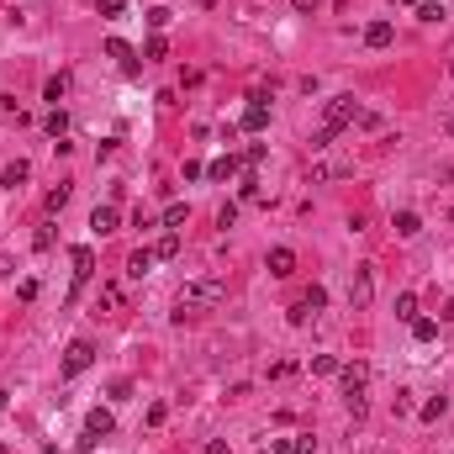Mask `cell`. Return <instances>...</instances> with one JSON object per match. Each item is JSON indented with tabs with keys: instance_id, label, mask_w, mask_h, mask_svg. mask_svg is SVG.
<instances>
[{
	"instance_id": "cell-45",
	"label": "cell",
	"mask_w": 454,
	"mask_h": 454,
	"mask_svg": "<svg viewBox=\"0 0 454 454\" xmlns=\"http://www.w3.org/2000/svg\"><path fill=\"white\" fill-rule=\"evenodd\" d=\"M259 454H270V449H259Z\"/></svg>"
},
{
	"instance_id": "cell-20",
	"label": "cell",
	"mask_w": 454,
	"mask_h": 454,
	"mask_svg": "<svg viewBox=\"0 0 454 454\" xmlns=\"http://www.w3.org/2000/svg\"><path fill=\"white\" fill-rule=\"evenodd\" d=\"M396 317H402V323H412V317H418V296H412V291H402V296H396Z\"/></svg>"
},
{
	"instance_id": "cell-34",
	"label": "cell",
	"mask_w": 454,
	"mask_h": 454,
	"mask_svg": "<svg viewBox=\"0 0 454 454\" xmlns=\"http://www.w3.org/2000/svg\"><path fill=\"white\" fill-rule=\"evenodd\" d=\"M132 396V380H111V402H127Z\"/></svg>"
},
{
	"instance_id": "cell-35",
	"label": "cell",
	"mask_w": 454,
	"mask_h": 454,
	"mask_svg": "<svg viewBox=\"0 0 454 454\" xmlns=\"http://www.w3.org/2000/svg\"><path fill=\"white\" fill-rule=\"evenodd\" d=\"M233 222H238V206H233V201H227V206L217 211V227H233Z\"/></svg>"
},
{
	"instance_id": "cell-18",
	"label": "cell",
	"mask_w": 454,
	"mask_h": 454,
	"mask_svg": "<svg viewBox=\"0 0 454 454\" xmlns=\"http://www.w3.org/2000/svg\"><path fill=\"white\" fill-rule=\"evenodd\" d=\"M43 127H48V138H64V132H69V116H64V111H59V106H53V111H48V122H43Z\"/></svg>"
},
{
	"instance_id": "cell-6",
	"label": "cell",
	"mask_w": 454,
	"mask_h": 454,
	"mask_svg": "<svg viewBox=\"0 0 454 454\" xmlns=\"http://www.w3.org/2000/svg\"><path fill=\"white\" fill-rule=\"evenodd\" d=\"M264 264H270L275 280H291V275H296V253H291V248H270V259H264Z\"/></svg>"
},
{
	"instance_id": "cell-15",
	"label": "cell",
	"mask_w": 454,
	"mask_h": 454,
	"mask_svg": "<svg viewBox=\"0 0 454 454\" xmlns=\"http://www.w3.org/2000/svg\"><path fill=\"white\" fill-rule=\"evenodd\" d=\"M412 338H418V343H433L438 338V323H433V317H412Z\"/></svg>"
},
{
	"instance_id": "cell-17",
	"label": "cell",
	"mask_w": 454,
	"mask_h": 454,
	"mask_svg": "<svg viewBox=\"0 0 454 454\" xmlns=\"http://www.w3.org/2000/svg\"><path fill=\"white\" fill-rule=\"evenodd\" d=\"M354 164H317L312 169V185H323V180H338V175H349Z\"/></svg>"
},
{
	"instance_id": "cell-39",
	"label": "cell",
	"mask_w": 454,
	"mask_h": 454,
	"mask_svg": "<svg viewBox=\"0 0 454 454\" xmlns=\"http://www.w3.org/2000/svg\"><path fill=\"white\" fill-rule=\"evenodd\" d=\"M291 6H296V11H317L323 0H291Z\"/></svg>"
},
{
	"instance_id": "cell-19",
	"label": "cell",
	"mask_w": 454,
	"mask_h": 454,
	"mask_svg": "<svg viewBox=\"0 0 454 454\" xmlns=\"http://www.w3.org/2000/svg\"><path fill=\"white\" fill-rule=\"evenodd\" d=\"M153 253H158V259H175V253H180V233H164L153 243Z\"/></svg>"
},
{
	"instance_id": "cell-40",
	"label": "cell",
	"mask_w": 454,
	"mask_h": 454,
	"mask_svg": "<svg viewBox=\"0 0 454 454\" xmlns=\"http://www.w3.org/2000/svg\"><path fill=\"white\" fill-rule=\"evenodd\" d=\"M438 317H444V323H454V301H444V312H438Z\"/></svg>"
},
{
	"instance_id": "cell-14",
	"label": "cell",
	"mask_w": 454,
	"mask_h": 454,
	"mask_svg": "<svg viewBox=\"0 0 454 454\" xmlns=\"http://www.w3.org/2000/svg\"><path fill=\"white\" fill-rule=\"evenodd\" d=\"M64 96H69V74H53L48 85H43V101H53V106H59Z\"/></svg>"
},
{
	"instance_id": "cell-33",
	"label": "cell",
	"mask_w": 454,
	"mask_h": 454,
	"mask_svg": "<svg viewBox=\"0 0 454 454\" xmlns=\"http://www.w3.org/2000/svg\"><path fill=\"white\" fill-rule=\"evenodd\" d=\"M101 306H122V291H116V286H101Z\"/></svg>"
},
{
	"instance_id": "cell-11",
	"label": "cell",
	"mask_w": 454,
	"mask_h": 454,
	"mask_svg": "<svg viewBox=\"0 0 454 454\" xmlns=\"http://www.w3.org/2000/svg\"><path fill=\"white\" fill-rule=\"evenodd\" d=\"M85 428L96 433V438H106V433L116 428V418H111V412H106V407H96V412H90V418H85Z\"/></svg>"
},
{
	"instance_id": "cell-36",
	"label": "cell",
	"mask_w": 454,
	"mask_h": 454,
	"mask_svg": "<svg viewBox=\"0 0 454 454\" xmlns=\"http://www.w3.org/2000/svg\"><path fill=\"white\" fill-rule=\"evenodd\" d=\"M270 454H296V438H275V444H270Z\"/></svg>"
},
{
	"instance_id": "cell-29",
	"label": "cell",
	"mask_w": 454,
	"mask_h": 454,
	"mask_svg": "<svg viewBox=\"0 0 454 454\" xmlns=\"http://www.w3.org/2000/svg\"><path fill=\"white\" fill-rule=\"evenodd\" d=\"M238 196H243V201H259V180L243 175V180H238Z\"/></svg>"
},
{
	"instance_id": "cell-31",
	"label": "cell",
	"mask_w": 454,
	"mask_h": 454,
	"mask_svg": "<svg viewBox=\"0 0 454 454\" xmlns=\"http://www.w3.org/2000/svg\"><path fill=\"white\" fill-rule=\"evenodd\" d=\"M391 412H396V418H407V412H412V391H396L391 396Z\"/></svg>"
},
{
	"instance_id": "cell-13",
	"label": "cell",
	"mask_w": 454,
	"mask_h": 454,
	"mask_svg": "<svg viewBox=\"0 0 454 454\" xmlns=\"http://www.w3.org/2000/svg\"><path fill=\"white\" fill-rule=\"evenodd\" d=\"M391 227H396V238H418V233H423L418 211H396V222H391Z\"/></svg>"
},
{
	"instance_id": "cell-10",
	"label": "cell",
	"mask_w": 454,
	"mask_h": 454,
	"mask_svg": "<svg viewBox=\"0 0 454 454\" xmlns=\"http://www.w3.org/2000/svg\"><path fill=\"white\" fill-rule=\"evenodd\" d=\"M153 259H158L153 248H138V253H132V259H127V275H132V280H143V275L153 270Z\"/></svg>"
},
{
	"instance_id": "cell-23",
	"label": "cell",
	"mask_w": 454,
	"mask_h": 454,
	"mask_svg": "<svg viewBox=\"0 0 454 454\" xmlns=\"http://www.w3.org/2000/svg\"><path fill=\"white\" fill-rule=\"evenodd\" d=\"M418 21H444V0H423V6H418Z\"/></svg>"
},
{
	"instance_id": "cell-5",
	"label": "cell",
	"mask_w": 454,
	"mask_h": 454,
	"mask_svg": "<svg viewBox=\"0 0 454 454\" xmlns=\"http://www.w3.org/2000/svg\"><path fill=\"white\" fill-rule=\"evenodd\" d=\"M238 127H243V132H264V127H270V106H264V96H259V90L248 96V106H243V122H238Z\"/></svg>"
},
{
	"instance_id": "cell-44",
	"label": "cell",
	"mask_w": 454,
	"mask_h": 454,
	"mask_svg": "<svg viewBox=\"0 0 454 454\" xmlns=\"http://www.w3.org/2000/svg\"><path fill=\"white\" fill-rule=\"evenodd\" d=\"M449 138H454V122H449Z\"/></svg>"
},
{
	"instance_id": "cell-21",
	"label": "cell",
	"mask_w": 454,
	"mask_h": 454,
	"mask_svg": "<svg viewBox=\"0 0 454 454\" xmlns=\"http://www.w3.org/2000/svg\"><path fill=\"white\" fill-rule=\"evenodd\" d=\"M444 407H449L444 396H433V402H423V407H418V418H423V423H438V418H444Z\"/></svg>"
},
{
	"instance_id": "cell-12",
	"label": "cell",
	"mask_w": 454,
	"mask_h": 454,
	"mask_svg": "<svg viewBox=\"0 0 454 454\" xmlns=\"http://www.w3.org/2000/svg\"><path fill=\"white\" fill-rule=\"evenodd\" d=\"M26 180H32V164H26V158L6 164V175H0V185H11V191H16V185H26Z\"/></svg>"
},
{
	"instance_id": "cell-27",
	"label": "cell",
	"mask_w": 454,
	"mask_h": 454,
	"mask_svg": "<svg viewBox=\"0 0 454 454\" xmlns=\"http://www.w3.org/2000/svg\"><path fill=\"white\" fill-rule=\"evenodd\" d=\"M301 301H306V312H323V306H328V291H323V286H312Z\"/></svg>"
},
{
	"instance_id": "cell-16",
	"label": "cell",
	"mask_w": 454,
	"mask_h": 454,
	"mask_svg": "<svg viewBox=\"0 0 454 454\" xmlns=\"http://www.w3.org/2000/svg\"><path fill=\"white\" fill-rule=\"evenodd\" d=\"M185 222H191V206H185V201H175V206L164 211V227H169V233H180Z\"/></svg>"
},
{
	"instance_id": "cell-7",
	"label": "cell",
	"mask_w": 454,
	"mask_h": 454,
	"mask_svg": "<svg viewBox=\"0 0 454 454\" xmlns=\"http://www.w3.org/2000/svg\"><path fill=\"white\" fill-rule=\"evenodd\" d=\"M106 59H116L127 74H138V53H132V48L122 43V37H106Z\"/></svg>"
},
{
	"instance_id": "cell-3",
	"label": "cell",
	"mask_w": 454,
	"mask_h": 454,
	"mask_svg": "<svg viewBox=\"0 0 454 454\" xmlns=\"http://www.w3.org/2000/svg\"><path fill=\"white\" fill-rule=\"evenodd\" d=\"M90 365H96V343H90V338H74L69 354H64V375H85Z\"/></svg>"
},
{
	"instance_id": "cell-2",
	"label": "cell",
	"mask_w": 454,
	"mask_h": 454,
	"mask_svg": "<svg viewBox=\"0 0 454 454\" xmlns=\"http://www.w3.org/2000/svg\"><path fill=\"white\" fill-rule=\"evenodd\" d=\"M370 296H375V270H370V264H359L354 280H349V306H354V312H365Z\"/></svg>"
},
{
	"instance_id": "cell-9",
	"label": "cell",
	"mask_w": 454,
	"mask_h": 454,
	"mask_svg": "<svg viewBox=\"0 0 454 454\" xmlns=\"http://www.w3.org/2000/svg\"><path fill=\"white\" fill-rule=\"evenodd\" d=\"M116 222H122V217H116V206H96V211H90V227H96L101 238L116 233Z\"/></svg>"
},
{
	"instance_id": "cell-30",
	"label": "cell",
	"mask_w": 454,
	"mask_h": 454,
	"mask_svg": "<svg viewBox=\"0 0 454 454\" xmlns=\"http://www.w3.org/2000/svg\"><path fill=\"white\" fill-rule=\"evenodd\" d=\"M32 248H37V253L53 248V227H37V233H32Z\"/></svg>"
},
{
	"instance_id": "cell-42",
	"label": "cell",
	"mask_w": 454,
	"mask_h": 454,
	"mask_svg": "<svg viewBox=\"0 0 454 454\" xmlns=\"http://www.w3.org/2000/svg\"><path fill=\"white\" fill-rule=\"evenodd\" d=\"M0 454H11V444H0Z\"/></svg>"
},
{
	"instance_id": "cell-25",
	"label": "cell",
	"mask_w": 454,
	"mask_h": 454,
	"mask_svg": "<svg viewBox=\"0 0 454 454\" xmlns=\"http://www.w3.org/2000/svg\"><path fill=\"white\" fill-rule=\"evenodd\" d=\"M164 53H169V43H164V37H148V43H143V64H148V59H164Z\"/></svg>"
},
{
	"instance_id": "cell-38",
	"label": "cell",
	"mask_w": 454,
	"mask_h": 454,
	"mask_svg": "<svg viewBox=\"0 0 454 454\" xmlns=\"http://www.w3.org/2000/svg\"><path fill=\"white\" fill-rule=\"evenodd\" d=\"M0 111H6V116L16 111V96H0ZM16 116H21V111H16Z\"/></svg>"
},
{
	"instance_id": "cell-4",
	"label": "cell",
	"mask_w": 454,
	"mask_h": 454,
	"mask_svg": "<svg viewBox=\"0 0 454 454\" xmlns=\"http://www.w3.org/2000/svg\"><path fill=\"white\" fill-rule=\"evenodd\" d=\"M69 259H74V291H69V301H74L79 291L90 286V275H96V248H90V243H79V248L69 253Z\"/></svg>"
},
{
	"instance_id": "cell-37",
	"label": "cell",
	"mask_w": 454,
	"mask_h": 454,
	"mask_svg": "<svg viewBox=\"0 0 454 454\" xmlns=\"http://www.w3.org/2000/svg\"><path fill=\"white\" fill-rule=\"evenodd\" d=\"M201 454H233V449H227V438H211V444H206Z\"/></svg>"
},
{
	"instance_id": "cell-43",
	"label": "cell",
	"mask_w": 454,
	"mask_h": 454,
	"mask_svg": "<svg viewBox=\"0 0 454 454\" xmlns=\"http://www.w3.org/2000/svg\"><path fill=\"white\" fill-rule=\"evenodd\" d=\"M449 74H454V59H449Z\"/></svg>"
},
{
	"instance_id": "cell-32",
	"label": "cell",
	"mask_w": 454,
	"mask_h": 454,
	"mask_svg": "<svg viewBox=\"0 0 454 454\" xmlns=\"http://www.w3.org/2000/svg\"><path fill=\"white\" fill-rule=\"evenodd\" d=\"M96 6H101V16H122L127 0H96Z\"/></svg>"
},
{
	"instance_id": "cell-22",
	"label": "cell",
	"mask_w": 454,
	"mask_h": 454,
	"mask_svg": "<svg viewBox=\"0 0 454 454\" xmlns=\"http://www.w3.org/2000/svg\"><path fill=\"white\" fill-rule=\"evenodd\" d=\"M312 375H338V359L333 354H312Z\"/></svg>"
},
{
	"instance_id": "cell-1",
	"label": "cell",
	"mask_w": 454,
	"mask_h": 454,
	"mask_svg": "<svg viewBox=\"0 0 454 454\" xmlns=\"http://www.w3.org/2000/svg\"><path fill=\"white\" fill-rule=\"evenodd\" d=\"M227 301V280L217 275H201V280H191V286L180 291V306H175V317L185 323V317H196V312H211V306H222Z\"/></svg>"
},
{
	"instance_id": "cell-41",
	"label": "cell",
	"mask_w": 454,
	"mask_h": 454,
	"mask_svg": "<svg viewBox=\"0 0 454 454\" xmlns=\"http://www.w3.org/2000/svg\"><path fill=\"white\" fill-rule=\"evenodd\" d=\"M402 6H423V0H402Z\"/></svg>"
},
{
	"instance_id": "cell-24",
	"label": "cell",
	"mask_w": 454,
	"mask_h": 454,
	"mask_svg": "<svg viewBox=\"0 0 454 454\" xmlns=\"http://www.w3.org/2000/svg\"><path fill=\"white\" fill-rule=\"evenodd\" d=\"M233 169H238V158L227 153V158H217V164H206V175H211V180H227V175H233Z\"/></svg>"
},
{
	"instance_id": "cell-26",
	"label": "cell",
	"mask_w": 454,
	"mask_h": 454,
	"mask_svg": "<svg viewBox=\"0 0 454 454\" xmlns=\"http://www.w3.org/2000/svg\"><path fill=\"white\" fill-rule=\"evenodd\" d=\"M169 21H175V11H169V6H153V11H148V26H153V32H164Z\"/></svg>"
},
{
	"instance_id": "cell-28",
	"label": "cell",
	"mask_w": 454,
	"mask_h": 454,
	"mask_svg": "<svg viewBox=\"0 0 454 454\" xmlns=\"http://www.w3.org/2000/svg\"><path fill=\"white\" fill-rule=\"evenodd\" d=\"M48 211H64V206H69V185H59V191H48V201H43Z\"/></svg>"
},
{
	"instance_id": "cell-8",
	"label": "cell",
	"mask_w": 454,
	"mask_h": 454,
	"mask_svg": "<svg viewBox=\"0 0 454 454\" xmlns=\"http://www.w3.org/2000/svg\"><path fill=\"white\" fill-rule=\"evenodd\" d=\"M391 37H396L391 21H370V26H365V43H370V48H391Z\"/></svg>"
}]
</instances>
